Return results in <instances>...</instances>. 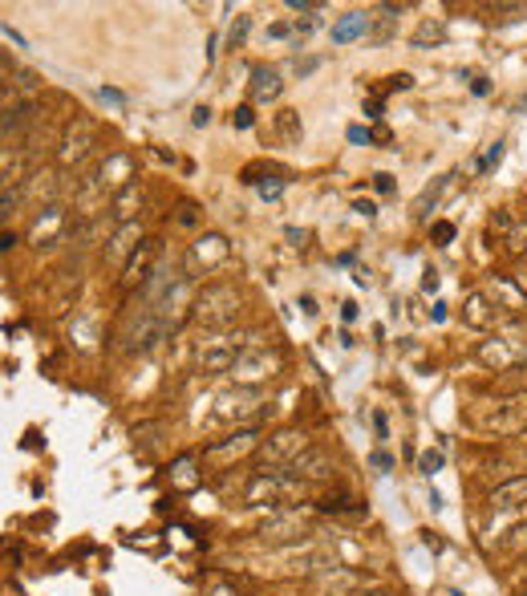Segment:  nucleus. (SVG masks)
I'll list each match as a JSON object with an SVG mask.
<instances>
[{"label":"nucleus","mask_w":527,"mask_h":596,"mask_svg":"<svg viewBox=\"0 0 527 596\" xmlns=\"http://www.w3.org/2000/svg\"><path fill=\"white\" fill-rule=\"evenodd\" d=\"M62 228H65V220H62V207H57V203H49L45 211H41V220L33 223V244H37V248H49V244H57V236H62Z\"/></svg>","instance_id":"10"},{"label":"nucleus","mask_w":527,"mask_h":596,"mask_svg":"<svg viewBox=\"0 0 527 596\" xmlns=\"http://www.w3.org/2000/svg\"><path fill=\"white\" fill-rule=\"evenodd\" d=\"M297 479H333V454L325 451V446H305V451L297 454V463L288 466Z\"/></svg>","instance_id":"8"},{"label":"nucleus","mask_w":527,"mask_h":596,"mask_svg":"<svg viewBox=\"0 0 527 596\" xmlns=\"http://www.w3.org/2000/svg\"><path fill=\"white\" fill-rule=\"evenodd\" d=\"M21 199H24V179H16V175H0V223L8 220V215L21 207Z\"/></svg>","instance_id":"15"},{"label":"nucleus","mask_w":527,"mask_h":596,"mask_svg":"<svg viewBox=\"0 0 527 596\" xmlns=\"http://www.w3.org/2000/svg\"><path fill=\"white\" fill-rule=\"evenodd\" d=\"M231 256V248H228V239L220 236V231H207V236H199L191 248H187V260H183V276L187 280H195V276H203V272H215L223 260Z\"/></svg>","instance_id":"3"},{"label":"nucleus","mask_w":527,"mask_h":596,"mask_svg":"<svg viewBox=\"0 0 527 596\" xmlns=\"http://www.w3.org/2000/svg\"><path fill=\"white\" fill-rule=\"evenodd\" d=\"M280 90H284V82H280V73L276 69H252V98L256 102H272V98H280Z\"/></svg>","instance_id":"13"},{"label":"nucleus","mask_w":527,"mask_h":596,"mask_svg":"<svg viewBox=\"0 0 527 596\" xmlns=\"http://www.w3.org/2000/svg\"><path fill=\"white\" fill-rule=\"evenodd\" d=\"M349 142H366V146H369V131H361V126H353V131H349Z\"/></svg>","instance_id":"35"},{"label":"nucleus","mask_w":527,"mask_h":596,"mask_svg":"<svg viewBox=\"0 0 527 596\" xmlns=\"http://www.w3.org/2000/svg\"><path fill=\"white\" fill-rule=\"evenodd\" d=\"M353 596H397L394 589H385V584H377V581H369V584H361Z\"/></svg>","instance_id":"26"},{"label":"nucleus","mask_w":527,"mask_h":596,"mask_svg":"<svg viewBox=\"0 0 527 596\" xmlns=\"http://www.w3.org/2000/svg\"><path fill=\"white\" fill-rule=\"evenodd\" d=\"M276 369H280V353H268V349H248L239 353V361L231 366V374L239 377V382H264V377H272Z\"/></svg>","instance_id":"6"},{"label":"nucleus","mask_w":527,"mask_h":596,"mask_svg":"<svg viewBox=\"0 0 527 596\" xmlns=\"http://www.w3.org/2000/svg\"><path fill=\"white\" fill-rule=\"evenodd\" d=\"M248 29H252V16H236V24H231V33H228V45H231V49L244 45Z\"/></svg>","instance_id":"22"},{"label":"nucleus","mask_w":527,"mask_h":596,"mask_svg":"<svg viewBox=\"0 0 527 596\" xmlns=\"http://www.w3.org/2000/svg\"><path fill=\"white\" fill-rule=\"evenodd\" d=\"M175 479H179V483H191V459H179V466H175Z\"/></svg>","instance_id":"31"},{"label":"nucleus","mask_w":527,"mask_h":596,"mask_svg":"<svg viewBox=\"0 0 527 596\" xmlns=\"http://www.w3.org/2000/svg\"><path fill=\"white\" fill-rule=\"evenodd\" d=\"M93 175H98V183L106 187V191L118 195L122 187H131V179H134V159H131V154H110V159L102 162Z\"/></svg>","instance_id":"9"},{"label":"nucleus","mask_w":527,"mask_h":596,"mask_svg":"<svg viewBox=\"0 0 527 596\" xmlns=\"http://www.w3.org/2000/svg\"><path fill=\"white\" fill-rule=\"evenodd\" d=\"M366 29H369V16L366 13H349L345 21L333 24V41H337V45H345V41H357V37H366Z\"/></svg>","instance_id":"18"},{"label":"nucleus","mask_w":527,"mask_h":596,"mask_svg":"<svg viewBox=\"0 0 527 596\" xmlns=\"http://www.w3.org/2000/svg\"><path fill=\"white\" fill-rule=\"evenodd\" d=\"M191 122H195V126H207V122H211V110H207V106H199V110H195V118H191Z\"/></svg>","instance_id":"33"},{"label":"nucleus","mask_w":527,"mask_h":596,"mask_svg":"<svg viewBox=\"0 0 527 596\" xmlns=\"http://www.w3.org/2000/svg\"><path fill=\"white\" fill-rule=\"evenodd\" d=\"M13 244H16V239H13V231H8V236H5V231H0V256H5Z\"/></svg>","instance_id":"37"},{"label":"nucleus","mask_w":527,"mask_h":596,"mask_svg":"<svg viewBox=\"0 0 527 596\" xmlns=\"http://www.w3.org/2000/svg\"><path fill=\"white\" fill-rule=\"evenodd\" d=\"M418 466H422V474H438V466H443V454H438V451H426Z\"/></svg>","instance_id":"25"},{"label":"nucleus","mask_w":527,"mask_h":596,"mask_svg":"<svg viewBox=\"0 0 527 596\" xmlns=\"http://www.w3.org/2000/svg\"><path fill=\"white\" fill-rule=\"evenodd\" d=\"M138 236H142V228H138V223H126V228L118 231L114 239H110V248H106V252L114 256V260H122V256L131 252V244H126V239H138Z\"/></svg>","instance_id":"20"},{"label":"nucleus","mask_w":527,"mask_h":596,"mask_svg":"<svg viewBox=\"0 0 527 596\" xmlns=\"http://www.w3.org/2000/svg\"><path fill=\"white\" fill-rule=\"evenodd\" d=\"M451 236H454L451 223H434V239H438V244H451Z\"/></svg>","instance_id":"29"},{"label":"nucleus","mask_w":527,"mask_h":596,"mask_svg":"<svg viewBox=\"0 0 527 596\" xmlns=\"http://www.w3.org/2000/svg\"><path fill=\"white\" fill-rule=\"evenodd\" d=\"M499 159H503V142H495V146H491V151H487V159L479 162V171H491V167H499Z\"/></svg>","instance_id":"27"},{"label":"nucleus","mask_w":527,"mask_h":596,"mask_svg":"<svg viewBox=\"0 0 527 596\" xmlns=\"http://www.w3.org/2000/svg\"><path fill=\"white\" fill-rule=\"evenodd\" d=\"M231 122H236L239 131H248V126L256 122V118H252V106H239V110H236V118H231Z\"/></svg>","instance_id":"28"},{"label":"nucleus","mask_w":527,"mask_h":596,"mask_svg":"<svg viewBox=\"0 0 527 596\" xmlns=\"http://www.w3.org/2000/svg\"><path fill=\"white\" fill-rule=\"evenodd\" d=\"M252 446H256V426H248V430H236L228 443L207 446V459H231V454H248Z\"/></svg>","instance_id":"12"},{"label":"nucleus","mask_w":527,"mask_h":596,"mask_svg":"<svg viewBox=\"0 0 527 596\" xmlns=\"http://www.w3.org/2000/svg\"><path fill=\"white\" fill-rule=\"evenodd\" d=\"M422 288H426V292H434V288H438V276H434V272H426V280H422Z\"/></svg>","instance_id":"38"},{"label":"nucleus","mask_w":527,"mask_h":596,"mask_svg":"<svg viewBox=\"0 0 527 596\" xmlns=\"http://www.w3.org/2000/svg\"><path fill=\"white\" fill-rule=\"evenodd\" d=\"M523 596H527V589H523Z\"/></svg>","instance_id":"40"},{"label":"nucleus","mask_w":527,"mask_h":596,"mask_svg":"<svg viewBox=\"0 0 527 596\" xmlns=\"http://www.w3.org/2000/svg\"><path fill=\"white\" fill-rule=\"evenodd\" d=\"M191 317L203 329H215L223 333L231 321L239 317V297L231 284H211V288H203L199 297L191 300Z\"/></svg>","instance_id":"2"},{"label":"nucleus","mask_w":527,"mask_h":596,"mask_svg":"<svg viewBox=\"0 0 527 596\" xmlns=\"http://www.w3.org/2000/svg\"><path fill=\"white\" fill-rule=\"evenodd\" d=\"M159 256V244L154 239H146V244H138L134 248V256L126 260V284H134V280H146V264Z\"/></svg>","instance_id":"17"},{"label":"nucleus","mask_w":527,"mask_h":596,"mask_svg":"<svg viewBox=\"0 0 527 596\" xmlns=\"http://www.w3.org/2000/svg\"><path fill=\"white\" fill-rule=\"evenodd\" d=\"M33 110H37V106H33V98H29V102H16L13 110H5V114H0V138L21 134L24 126L33 122Z\"/></svg>","instance_id":"14"},{"label":"nucleus","mask_w":527,"mask_h":596,"mask_svg":"<svg viewBox=\"0 0 527 596\" xmlns=\"http://www.w3.org/2000/svg\"><path fill=\"white\" fill-rule=\"evenodd\" d=\"M138 207H142V187L131 183V187H122L118 195H110V215H114V223H134V215H138Z\"/></svg>","instance_id":"11"},{"label":"nucleus","mask_w":527,"mask_h":596,"mask_svg":"<svg viewBox=\"0 0 527 596\" xmlns=\"http://www.w3.org/2000/svg\"><path fill=\"white\" fill-rule=\"evenodd\" d=\"M16 73H21V65H16L13 57H8L5 49H0V82H5V85H13V77H16Z\"/></svg>","instance_id":"23"},{"label":"nucleus","mask_w":527,"mask_h":596,"mask_svg":"<svg viewBox=\"0 0 527 596\" xmlns=\"http://www.w3.org/2000/svg\"><path fill=\"white\" fill-rule=\"evenodd\" d=\"M195 361H199V369H203V374H231V366L239 361L236 337L220 333V337H207V341H199Z\"/></svg>","instance_id":"4"},{"label":"nucleus","mask_w":527,"mask_h":596,"mask_svg":"<svg viewBox=\"0 0 527 596\" xmlns=\"http://www.w3.org/2000/svg\"><path fill=\"white\" fill-rule=\"evenodd\" d=\"M260 195H264V199H276V195H280V179H276V183H260Z\"/></svg>","instance_id":"32"},{"label":"nucleus","mask_w":527,"mask_h":596,"mask_svg":"<svg viewBox=\"0 0 527 596\" xmlns=\"http://www.w3.org/2000/svg\"><path fill=\"white\" fill-rule=\"evenodd\" d=\"M374 466H377V471H390V454L377 451V454H374Z\"/></svg>","instance_id":"36"},{"label":"nucleus","mask_w":527,"mask_h":596,"mask_svg":"<svg viewBox=\"0 0 527 596\" xmlns=\"http://www.w3.org/2000/svg\"><path fill=\"white\" fill-rule=\"evenodd\" d=\"M93 122L85 114H73V122L65 126V134H62V146H57V162L62 167H77V162L90 154V146H93Z\"/></svg>","instance_id":"5"},{"label":"nucleus","mask_w":527,"mask_h":596,"mask_svg":"<svg viewBox=\"0 0 527 596\" xmlns=\"http://www.w3.org/2000/svg\"><path fill=\"white\" fill-rule=\"evenodd\" d=\"M300 532H305L300 515H280V520L264 523V532H260V535H268V540H297Z\"/></svg>","instance_id":"19"},{"label":"nucleus","mask_w":527,"mask_h":596,"mask_svg":"<svg viewBox=\"0 0 527 596\" xmlns=\"http://www.w3.org/2000/svg\"><path fill=\"white\" fill-rule=\"evenodd\" d=\"M305 446H308L305 435H297V430H280V435H272L264 443V466H292Z\"/></svg>","instance_id":"7"},{"label":"nucleus","mask_w":527,"mask_h":596,"mask_svg":"<svg viewBox=\"0 0 527 596\" xmlns=\"http://www.w3.org/2000/svg\"><path fill=\"white\" fill-rule=\"evenodd\" d=\"M300 495H305V479H297L288 466H260L244 487L248 507H284Z\"/></svg>","instance_id":"1"},{"label":"nucleus","mask_w":527,"mask_h":596,"mask_svg":"<svg viewBox=\"0 0 527 596\" xmlns=\"http://www.w3.org/2000/svg\"><path fill=\"white\" fill-rule=\"evenodd\" d=\"M466 325H474V329H487V325H491L487 300H483V297H471V300H466Z\"/></svg>","instance_id":"21"},{"label":"nucleus","mask_w":527,"mask_h":596,"mask_svg":"<svg viewBox=\"0 0 527 596\" xmlns=\"http://www.w3.org/2000/svg\"><path fill=\"white\" fill-rule=\"evenodd\" d=\"M512 535H515V540H512V548H515V552H527V523H520V528H515Z\"/></svg>","instance_id":"30"},{"label":"nucleus","mask_w":527,"mask_h":596,"mask_svg":"<svg viewBox=\"0 0 527 596\" xmlns=\"http://www.w3.org/2000/svg\"><path fill=\"white\" fill-rule=\"evenodd\" d=\"M292 13H317V5H308V0H292Z\"/></svg>","instance_id":"34"},{"label":"nucleus","mask_w":527,"mask_h":596,"mask_svg":"<svg viewBox=\"0 0 527 596\" xmlns=\"http://www.w3.org/2000/svg\"><path fill=\"white\" fill-rule=\"evenodd\" d=\"M523 499H527V479H507L503 487L491 491V507H495V512H507V507L523 503Z\"/></svg>","instance_id":"16"},{"label":"nucleus","mask_w":527,"mask_h":596,"mask_svg":"<svg viewBox=\"0 0 527 596\" xmlns=\"http://www.w3.org/2000/svg\"><path fill=\"white\" fill-rule=\"evenodd\" d=\"M280 134L284 138H297L300 134V122H297V114H292V110H284V114H280Z\"/></svg>","instance_id":"24"},{"label":"nucleus","mask_w":527,"mask_h":596,"mask_svg":"<svg viewBox=\"0 0 527 596\" xmlns=\"http://www.w3.org/2000/svg\"><path fill=\"white\" fill-rule=\"evenodd\" d=\"M211 596H236V592H231V589H223V584H220V589H211Z\"/></svg>","instance_id":"39"}]
</instances>
